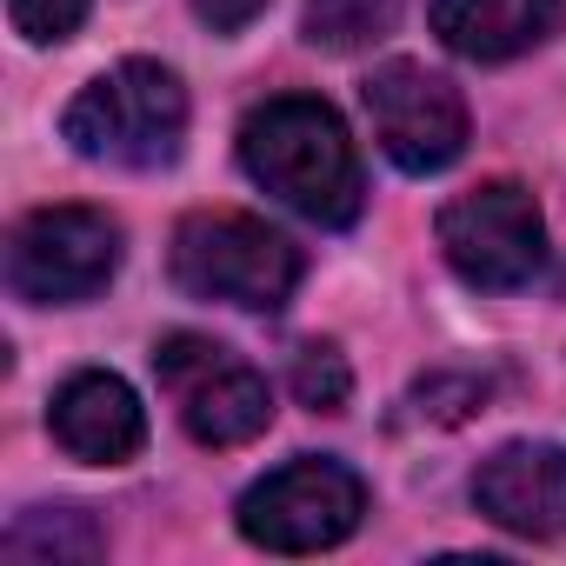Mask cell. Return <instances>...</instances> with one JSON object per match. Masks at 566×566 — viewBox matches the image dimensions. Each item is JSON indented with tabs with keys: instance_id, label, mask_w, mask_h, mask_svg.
Here are the masks:
<instances>
[{
	"instance_id": "6da1fadb",
	"label": "cell",
	"mask_w": 566,
	"mask_h": 566,
	"mask_svg": "<svg viewBox=\"0 0 566 566\" xmlns=\"http://www.w3.org/2000/svg\"><path fill=\"white\" fill-rule=\"evenodd\" d=\"M240 167L314 227H354L367 180L340 114L314 94H273L240 120Z\"/></svg>"
},
{
	"instance_id": "7a4b0ae2",
	"label": "cell",
	"mask_w": 566,
	"mask_h": 566,
	"mask_svg": "<svg viewBox=\"0 0 566 566\" xmlns=\"http://www.w3.org/2000/svg\"><path fill=\"white\" fill-rule=\"evenodd\" d=\"M61 134L81 160L101 167H134V174L174 167L187 140V87L160 61H120L67 101Z\"/></svg>"
},
{
	"instance_id": "3957f363",
	"label": "cell",
	"mask_w": 566,
	"mask_h": 566,
	"mask_svg": "<svg viewBox=\"0 0 566 566\" xmlns=\"http://www.w3.org/2000/svg\"><path fill=\"white\" fill-rule=\"evenodd\" d=\"M174 280L193 301L280 314L301 287V247L253 213L207 207V213H187L174 227Z\"/></svg>"
},
{
	"instance_id": "277c9868",
	"label": "cell",
	"mask_w": 566,
	"mask_h": 566,
	"mask_svg": "<svg viewBox=\"0 0 566 566\" xmlns=\"http://www.w3.org/2000/svg\"><path fill=\"white\" fill-rule=\"evenodd\" d=\"M154 374H160V394L174 400L187 440H200V447H247L273 420L266 374H253L233 347H220L207 334H167L154 347Z\"/></svg>"
},
{
	"instance_id": "5b68a950",
	"label": "cell",
	"mask_w": 566,
	"mask_h": 566,
	"mask_svg": "<svg viewBox=\"0 0 566 566\" xmlns=\"http://www.w3.org/2000/svg\"><path fill=\"white\" fill-rule=\"evenodd\" d=\"M367 513V480L340 460H287L240 493V533L266 553H327Z\"/></svg>"
},
{
	"instance_id": "8992f818",
	"label": "cell",
	"mask_w": 566,
	"mask_h": 566,
	"mask_svg": "<svg viewBox=\"0 0 566 566\" xmlns=\"http://www.w3.org/2000/svg\"><path fill=\"white\" fill-rule=\"evenodd\" d=\"M120 266V220L101 207H41L8 240V287L28 307L94 301Z\"/></svg>"
},
{
	"instance_id": "52a82bcc",
	"label": "cell",
	"mask_w": 566,
	"mask_h": 566,
	"mask_svg": "<svg viewBox=\"0 0 566 566\" xmlns=\"http://www.w3.org/2000/svg\"><path fill=\"white\" fill-rule=\"evenodd\" d=\"M440 253L480 294H513L546 266V220L520 180H480L440 207Z\"/></svg>"
},
{
	"instance_id": "ba28073f",
	"label": "cell",
	"mask_w": 566,
	"mask_h": 566,
	"mask_svg": "<svg viewBox=\"0 0 566 566\" xmlns=\"http://www.w3.org/2000/svg\"><path fill=\"white\" fill-rule=\"evenodd\" d=\"M367 120L400 174H447L467 154V101L420 61H387L367 81Z\"/></svg>"
},
{
	"instance_id": "9c48e42d",
	"label": "cell",
	"mask_w": 566,
	"mask_h": 566,
	"mask_svg": "<svg viewBox=\"0 0 566 566\" xmlns=\"http://www.w3.org/2000/svg\"><path fill=\"white\" fill-rule=\"evenodd\" d=\"M473 506L520 533V539H553L566 533V447L553 440H513L473 473Z\"/></svg>"
},
{
	"instance_id": "30bf717a",
	"label": "cell",
	"mask_w": 566,
	"mask_h": 566,
	"mask_svg": "<svg viewBox=\"0 0 566 566\" xmlns=\"http://www.w3.org/2000/svg\"><path fill=\"white\" fill-rule=\"evenodd\" d=\"M54 440L87 467H120L147 447V413L120 374H74L48 407Z\"/></svg>"
},
{
	"instance_id": "8fae6325",
	"label": "cell",
	"mask_w": 566,
	"mask_h": 566,
	"mask_svg": "<svg viewBox=\"0 0 566 566\" xmlns=\"http://www.w3.org/2000/svg\"><path fill=\"white\" fill-rule=\"evenodd\" d=\"M559 0H433V34L460 61H520L559 28Z\"/></svg>"
},
{
	"instance_id": "7c38bea8",
	"label": "cell",
	"mask_w": 566,
	"mask_h": 566,
	"mask_svg": "<svg viewBox=\"0 0 566 566\" xmlns=\"http://www.w3.org/2000/svg\"><path fill=\"white\" fill-rule=\"evenodd\" d=\"M0 553L8 559H101L107 539L87 513L74 506H34L8 526V539H0Z\"/></svg>"
},
{
	"instance_id": "4fadbf2b",
	"label": "cell",
	"mask_w": 566,
	"mask_h": 566,
	"mask_svg": "<svg viewBox=\"0 0 566 566\" xmlns=\"http://www.w3.org/2000/svg\"><path fill=\"white\" fill-rule=\"evenodd\" d=\"M394 21H400V0H307L301 34H307V48H321V54H360V48H374Z\"/></svg>"
},
{
	"instance_id": "5bb4252c",
	"label": "cell",
	"mask_w": 566,
	"mask_h": 566,
	"mask_svg": "<svg viewBox=\"0 0 566 566\" xmlns=\"http://www.w3.org/2000/svg\"><path fill=\"white\" fill-rule=\"evenodd\" d=\"M294 400H301V407H314V413H340V407L354 400L347 354H340V347H327V340L301 347V354H294Z\"/></svg>"
},
{
	"instance_id": "9a60e30c",
	"label": "cell",
	"mask_w": 566,
	"mask_h": 566,
	"mask_svg": "<svg viewBox=\"0 0 566 566\" xmlns=\"http://www.w3.org/2000/svg\"><path fill=\"white\" fill-rule=\"evenodd\" d=\"M8 21H14L21 41L54 48V41H67L87 21V0H8Z\"/></svg>"
},
{
	"instance_id": "2e32d148",
	"label": "cell",
	"mask_w": 566,
	"mask_h": 566,
	"mask_svg": "<svg viewBox=\"0 0 566 566\" xmlns=\"http://www.w3.org/2000/svg\"><path fill=\"white\" fill-rule=\"evenodd\" d=\"M193 14L213 28V34H240L266 14V0H193Z\"/></svg>"
}]
</instances>
